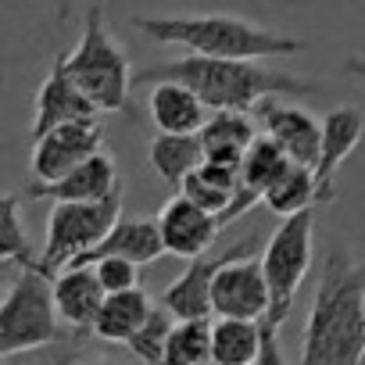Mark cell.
I'll use <instances>...</instances> for the list:
<instances>
[{"mask_svg":"<svg viewBox=\"0 0 365 365\" xmlns=\"http://www.w3.org/2000/svg\"><path fill=\"white\" fill-rule=\"evenodd\" d=\"M361 133H365L361 108L340 104V108H333V111L322 115V150H319V165H315L319 205H329L336 197V172L351 158V150L358 147Z\"/></svg>","mask_w":365,"mask_h":365,"instance_id":"obj_15","label":"cell"},{"mask_svg":"<svg viewBox=\"0 0 365 365\" xmlns=\"http://www.w3.org/2000/svg\"><path fill=\"white\" fill-rule=\"evenodd\" d=\"M212 329H215V322H208V315H190V319L175 315V326L168 333L165 361H175V365L212 361Z\"/></svg>","mask_w":365,"mask_h":365,"instance_id":"obj_26","label":"cell"},{"mask_svg":"<svg viewBox=\"0 0 365 365\" xmlns=\"http://www.w3.org/2000/svg\"><path fill=\"white\" fill-rule=\"evenodd\" d=\"M365 358V262L347 251H329L308 308L301 361L354 365Z\"/></svg>","mask_w":365,"mask_h":365,"instance_id":"obj_1","label":"cell"},{"mask_svg":"<svg viewBox=\"0 0 365 365\" xmlns=\"http://www.w3.org/2000/svg\"><path fill=\"white\" fill-rule=\"evenodd\" d=\"M150 308H154V301L147 297L143 287L108 294L101 304V315L93 322V336H101L104 344H129L140 333V326L147 322Z\"/></svg>","mask_w":365,"mask_h":365,"instance_id":"obj_20","label":"cell"},{"mask_svg":"<svg viewBox=\"0 0 365 365\" xmlns=\"http://www.w3.org/2000/svg\"><path fill=\"white\" fill-rule=\"evenodd\" d=\"M312 244H315V212L304 208L297 215H287L262 247V269L269 279V312L262 319V336H265L262 361H283L279 326L294 312V297L312 269Z\"/></svg>","mask_w":365,"mask_h":365,"instance_id":"obj_4","label":"cell"},{"mask_svg":"<svg viewBox=\"0 0 365 365\" xmlns=\"http://www.w3.org/2000/svg\"><path fill=\"white\" fill-rule=\"evenodd\" d=\"M212 312L233 319H265L269 312V279L258 255L226 262L212 279Z\"/></svg>","mask_w":365,"mask_h":365,"instance_id":"obj_11","label":"cell"},{"mask_svg":"<svg viewBox=\"0 0 365 365\" xmlns=\"http://www.w3.org/2000/svg\"><path fill=\"white\" fill-rule=\"evenodd\" d=\"M129 26L165 47H187L212 58H287L304 54L308 40L276 33L240 15H133Z\"/></svg>","mask_w":365,"mask_h":365,"instance_id":"obj_3","label":"cell"},{"mask_svg":"<svg viewBox=\"0 0 365 365\" xmlns=\"http://www.w3.org/2000/svg\"><path fill=\"white\" fill-rule=\"evenodd\" d=\"M104 297H108V290L93 265H65L54 276V301H58L65 326L76 333V340L93 336V322L101 315Z\"/></svg>","mask_w":365,"mask_h":365,"instance_id":"obj_16","label":"cell"},{"mask_svg":"<svg viewBox=\"0 0 365 365\" xmlns=\"http://www.w3.org/2000/svg\"><path fill=\"white\" fill-rule=\"evenodd\" d=\"M61 326L65 319L54 301V276L40 265L19 269L0 301V358L11 361L22 351L58 344Z\"/></svg>","mask_w":365,"mask_h":365,"instance_id":"obj_5","label":"cell"},{"mask_svg":"<svg viewBox=\"0 0 365 365\" xmlns=\"http://www.w3.org/2000/svg\"><path fill=\"white\" fill-rule=\"evenodd\" d=\"M265 336H262V319H233L219 315L212 329V361L219 365H251L262 361Z\"/></svg>","mask_w":365,"mask_h":365,"instance_id":"obj_23","label":"cell"},{"mask_svg":"<svg viewBox=\"0 0 365 365\" xmlns=\"http://www.w3.org/2000/svg\"><path fill=\"white\" fill-rule=\"evenodd\" d=\"M158 79H179L190 90L201 93V101L219 111V108H237V111H255V104L269 93L283 97H312L319 93L315 83L294 76V72H276L265 68L255 58H212V54H187L175 61L147 65L136 72V83H158Z\"/></svg>","mask_w":365,"mask_h":365,"instance_id":"obj_2","label":"cell"},{"mask_svg":"<svg viewBox=\"0 0 365 365\" xmlns=\"http://www.w3.org/2000/svg\"><path fill=\"white\" fill-rule=\"evenodd\" d=\"M101 108L93 104V97L76 83V76L65 65V51H58L51 76L43 79L40 93H36V115H33V140L43 136L47 129L61 125V122H79V118H97Z\"/></svg>","mask_w":365,"mask_h":365,"instance_id":"obj_13","label":"cell"},{"mask_svg":"<svg viewBox=\"0 0 365 365\" xmlns=\"http://www.w3.org/2000/svg\"><path fill=\"white\" fill-rule=\"evenodd\" d=\"M240 165H226V161H212L205 158L190 175L187 182H182V190L179 194H187L190 201H197L201 208L215 212V215H226L230 205L237 201L240 194Z\"/></svg>","mask_w":365,"mask_h":365,"instance_id":"obj_21","label":"cell"},{"mask_svg":"<svg viewBox=\"0 0 365 365\" xmlns=\"http://www.w3.org/2000/svg\"><path fill=\"white\" fill-rule=\"evenodd\" d=\"M294 97L283 93H269L255 104V118L258 125L301 165H319V150H322V122L304 111L301 104H290Z\"/></svg>","mask_w":365,"mask_h":365,"instance_id":"obj_9","label":"cell"},{"mask_svg":"<svg viewBox=\"0 0 365 365\" xmlns=\"http://www.w3.org/2000/svg\"><path fill=\"white\" fill-rule=\"evenodd\" d=\"M54 8H58V22L68 19V0H54Z\"/></svg>","mask_w":365,"mask_h":365,"instance_id":"obj_31","label":"cell"},{"mask_svg":"<svg viewBox=\"0 0 365 365\" xmlns=\"http://www.w3.org/2000/svg\"><path fill=\"white\" fill-rule=\"evenodd\" d=\"M147 115H150V122H154L158 133H201V125L212 115V108L187 83H179V79H158V83H150Z\"/></svg>","mask_w":365,"mask_h":365,"instance_id":"obj_17","label":"cell"},{"mask_svg":"<svg viewBox=\"0 0 365 365\" xmlns=\"http://www.w3.org/2000/svg\"><path fill=\"white\" fill-rule=\"evenodd\" d=\"M197 136H201L205 158L226 161V165H240L244 161V150L258 136V118H251V111L219 108V111H212L205 118V125H201Z\"/></svg>","mask_w":365,"mask_h":365,"instance_id":"obj_19","label":"cell"},{"mask_svg":"<svg viewBox=\"0 0 365 365\" xmlns=\"http://www.w3.org/2000/svg\"><path fill=\"white\" fill-rule=\"evenodd\" d=\"M90 265L97 269V276H101V283H104L108 294L140 287V262H133V258L108 255V258H97V262H90Z\"/></svg>","mask_w":365,"mask_h":365,"instance_id":"obj_29","label":"cell"},{"mask_svg":"<svg viewBox=\"0 0 365 365\" xmlns=\"http://www.w3.org/2000/svg\"><path fill=\"white\" fill-rule=\"evenodd\" d=\"M65 65L101 111H129V90L136 86V72L129 65V54L108 29L101 4L86 11L83 36L76 51H65Z\"/></svg>","mask_w":365,"mask_h":365,"instance_id":"obj_6","label":"cell"},{"mask_svg":"<svg viewBox=\"0 0 365 365\" xmlns=\"http://www.w3.org/2000/svg\"><path fill=\"white\" fill-rule=\"evenodd\" d=\"M118 219H122V182L101 201H54L40 265L51 276H58L79 255L97 247Z\"/></svg>","mask_w":365,"mask_h":365,"instance_id":"obj_7","label":"cell"},{"mask_svg":"<svg viewBox=\"0 0 365 365\" xmlns=\"http://www.w3.org/2000/svg\"><path fill=\"white\" fill-rule=\"evenodd\" d=\"M97 150H104V129L97 118L61 122L33 140V179H58Z\"/></svg>","mask_w":365,"mask_h":365,"instance_id":"obj_10","label":"cell"},{"mask_svg":"<svg viewBox=\"0 0 365 365\" xmlns=\"http://www.w3.org/2000/svg\"><path fill=\"white\" fill-rule=\"evenodd\" d=\"M172 326H175V312H172L168 304H161V301H158V304L150 308L147 322L140 326V333H136L125 347H129L136 358H143V361H165Z\"/></svg>","mask_w":365,"mask_h":365,"instance_id":"obj_28","label":"cell"},{"mask_svg":"<svg viewBox=\"0 0 365 365\" xmlns=\"http://www.w3.org/2000/svg\"><path fill=\"white\" fill-rule=\"evenodd\" d=\"M258 247H265L258 240V233L251 237H240L233 244H215L208 247L205 255L197 258H187V269H182V276H175L165 294H161V304H168L179 319H190V315H215L212 312V279L215 272L233 262V258H244V255H258Z\"/></svg>","mask_w":365,"mask_h":365,"instance_id":"obj_8","label":"cell"},{"mask_svg":"<svg viewBox=\"0 0 365 365\" xmlns=\"http://www.w3.org/2000/svg\"><path fill=\"white\" fill-rule=\"evenodd\" d=\"M344 72H347V76H354V79H365V58H361V54L347 58V61H344Z\"/></svg>","mask_w":365,"mask_h":365,"instance_id":"obj_30","label":"cell"},{"mask_svg":"<svg viewBox=\"0 0 365 365\" xmlns=\"http://www.w3.org/2000/svg\"><path fill=\"white\" fill-rule=\"evenodd\" d=\"M150 165L154 172L172 187V194L182 190L187 175L205 161V147H201V136L197 133H158L150 140Z\"/></svg>","mask_w":365,"mask_h":365,"instance_id":"obj_22","label":"cell"},{"mask_svg":"<svg viewBox=\"0 0 365 365\" xmlns=\"http://www.w3.org/2000/svg\"><path fill=\"white\" fill-rule=\"evenodd\" d=\"M294 165V158L262 129L255 140H251V147L244 150V161H240V182L247 190H255L258 197H265V190L272 187V182L287 172Z\"/></svg>","mask_w":365,"mask_h":365,"instance_id":"obj_25","label":"cell"},{"mask_svg":"<svg viewBox=\"0 0 365 365\" xmlns=\"http://www.w3.org/2000/svg\"><path fill=\"white\" fill-rule=\"evenodd\" d=\"M108 255H122V258H133L140 265H150L161 255H168L165 237H161V226H158V215L154 219H143V215L140 219H118L108 230V237L97 247H90L86 255H79L72 265H90V262L108 258Z\"/></svg>","mask_w":365,"mask_h":365,"instance_id":"obj_18","label":"cell"},{"mask_svg":"<svg viewBox=\"0 0 365 365\" xmlns=\"http://www.w3.org/2000/svg\"><path fill=\"white\" fill-rule=\"evenodd\" d=\"M118 168H115V158L97 150L93 158H86L83 165L68 168L65 175L58 179H33L26 197L29 201H101L108 197L115 187H118Z\"/></svg>","mask_w":365,"mask_h":365,"instance_id":"obj_14","label":"cell"},{"mask_svg":"<svg viewBox=\"0 0 365 365\" xmlns=\"http://www.w3.org/2000/svg\"><path fill=\"white\" fill-rule=\"evenodd\" d=\"M0 262L19 265V269L40 265V258L33 255V244H29V230L22 222V197L19 194H4V205H0Z\"/></svg>","mask_w":365,"mask_h":365,"instance_id":"obj_27","label":"cell"},{"mask_svg":"<svg viewBox=\"0 0 365 365\" xmlns=\"http://www.w3.org/2000/svg\"><path fill=\"white\" fill-rule=\"evenodd\" d=\"M158 226H161L168 255H175V258H197V255H205L208 247H215L219 233L226 230L215 212L201 208L187 194H172L161 205Z\"/></svg>","mask_w":365,"mask_h":365,"instance_id":"obj_12","label":"cell"},{"mask_svg":"<svg viewBox=\"0 0 365 365\" xmlns=\"http://www.w3.org/2000/svg\"><path fill=\"white\" fill-rule=\"evenodd\" d=\"M262 201H265V208H269L272 215H279V219L297 215V212H304V208H315V205H319V179H315V168L294 161V165L272 182V187L265 190Z\"/></svg>","mask_w":365,"mask_h":365,"instance_id":"obj_24","label":"cell"}]
</instances>
